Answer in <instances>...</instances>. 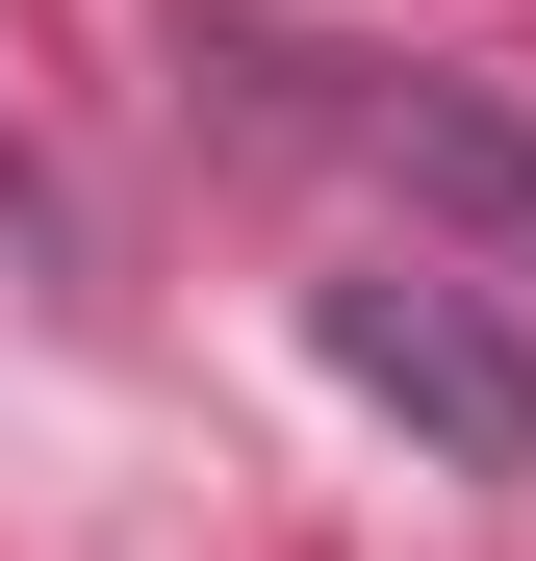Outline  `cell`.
I'll return each mask as SVG.
<instances>
[{"instance_id":"cell-1","label":"cell","mask_w":536,"mask_h":561,"mask_svg":"<svg viewBox=\"0 0 536 561\" xmlns=\"http://www.w3.org/2000/svg\"><path fill=\"white\" fill-rule=\"evenodd\" d=\"M332 383H357V409H409L460 485H536V332L486 307L460 255H357V280H332Z\"/></svg>"},{"instance_id":"cell-2","label":"cell","mask_w":536,"mask_h":561,"mask_svg":"<svg viewBox=\"0 0 536 561\" xmlns=\"http://www.w3.org/2000/svg\"><path fill=\"white\" fill-rule=\"evenodd\" d=\"M384 153L434 179V205H486V230H536V128L486 103V77H384Z\"/></svg>"}]
</instances>
